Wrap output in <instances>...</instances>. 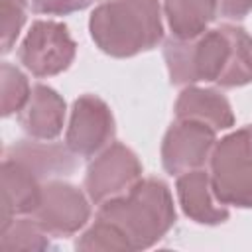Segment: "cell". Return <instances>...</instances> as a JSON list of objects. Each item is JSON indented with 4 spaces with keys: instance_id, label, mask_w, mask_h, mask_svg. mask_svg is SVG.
Wrapping results in <instances>:
<instances>
[{
    "instance_id": "obj_1",
    "label": "cell",
    "mask_w": 252,
    "mask_h": 252,
    "mask_svg": "<svg viewBox=\"0 0 252 252\" xmlns=\"http://www.w3.org/2000/svg\"><path fill=\"white\" fill-rule=\"evenodd\" d=\"M163 59L173 85L211 81L234 89L252 83V37L240 26L222 24L191 39L171 35Z\"/></svg>"
},
{
    "instance_id": "obj_2",
    "label": "cell",
    "mask_w": 252,
    "mask_h": 252,
    "mask_svg": "<svg viewBox=\"0 0 252 252\" xmlns=\"http://www.w3.org/2000/svg\"><path fill=\"white\" fill-rule=\"evenodd\" d=\"M96 217L112 222L136 252L152 248L169 232L175 224V207L169 187L161 179L148 177L100 203Z\"/></svg>"
},
{
    "instance_id": "obj_3",
    "label": "cell",
    "mask_w": 252,
    "mask_h": 252,
    "mask_svg": "<svg viewBox=\"0 0 252 252\" xmlns=\"http://www.w3.org/2000/svg\"><path fill=\"white\" fill-rule=\"evenodd\" d=\"M94 45L118 59L154 49L163 37L159 0H102L89 18Z\"/></svg>"
},
{
    "instance_id": "obj_4",
    "label": "cell",
    "mask_w": 252,
    "mask_h": 252,
    "mask_svg": "<svg viewBox=\"0 0 252 252\" xmlns=\"http://www.w3.org/2000/svg\"><path fill=\"white\" fill-rule=\"evenodd\" d=\"M209 163L217 201L252 209V130L238 128L220 138L211 152Z\"/></svg>"
},
{
    "instance_id": "obj_5",
    "label": "cell",
    "mask_w": 252,
    "mask_h": 252,
    "mask_svg": "<svg viewBox=\"0 0 252 252\" xmlns=\"http://www.w3.org/2000/svg\"><path fill=\"white\" fill-rule=\"evenodd\" d=\"M75 53L77 43L65 24L37 20L28 30L18 57L33 77H53L71 67Z\"/></svg>"
},
{
    "instance_id": "obj_6",
    "label": "cell",
    "mask_w": 252,
    "mask_h": 252,
    "mask_svg": "<svg viewBox=\"0 0 252 252\" xmlns=\"http://www.w3.org/2000/svg\"><path fill=\"white\" fill-rule=\"evenodd\" d=\"M87 197L89 195L67 181H45L32 217L49 236L67 238L79 232L91 219Z\"/></svg>"
},
{
    "instance_id": "obj_7",
    "label": "cell",
    "mask_w": 252,
    "mask_h": 252,
    "mask_svg": "<svg viewBox=\"0 0 252 252\" xmlns=\"http://www.w3.org/2000/svg\"><path fill=\"white\" fill-rule=\"evenodd\" d=\"M142 179V163L138 156L124 144L106 146L89 163L85 173V191L94 205L126 193Z\"/></svg>"
},
{
    "instance_id": "obj_8",
    "label": "cell",
    "mask_w": 252,
    "mask_h": 252,
    "mask_svg": "<svg viewBox=\"0 0 252 252\" xmlns=\"http://www.w3.org/2000/svg\"><path fill=\"white\" fill-rule=\"evenodd\" d=\"M114 132L116 126L112 110L102 98L83 94L73 102L65 144L75 156L94 158L106 146H110Z\"/></svg>"
},
{
    "instance_id": "obj_9",
    "label": "cell",
    "mask_w": 252,
    "mask_h": 252,
    "mask_svg": "<svg viewBox=\"0 0 252 252\" xmlns=\"http://www.w3.org/2000/svg\"><path fill=\"white\" fill-rule=\"evenodd\" d=\"M217 144V130L211 126L177 118L165 132L161 142V163L169 175H181L191 169H201Z\"/></svg>"
},
{
    "instance_id": "obj_10",
    "label": "cell",
    "mask_w": 252,
    "mask_h": 252,
    "mask_svg": "<svg viewBox=\"0 0 252 252\" xmlns=\"http://www.w3.org/2000/svg\"><path fill=\"white\" fill-rule=\"evenodd\" d=\"M177 199L183 213L199 224H222L228 220V209L217 201L211 175L205 169H191L177 175Z\"/></svg>"
},
{
    "instance_id": "obj_11",
    "label": "cell",
    "mask_w": 252,
    "mask_h": 252,
    "mask_svg": "<svg viewBox=\"0 0 252 252\" xmlns=\"http://www.w3.org/2000/svg\"><path fill=\"white\" fill-rule=\"evenodd\" d=\"M20 126L35 140H55L65 122V100L47 85H33L28 102L18 112Z\"/></svg>"
},
{
    "instance_id": "obj_12",
    "label": "cell",
    "mask_w": 252,
    "mask_h": 252,
    "mask_svg": "<svg viewBox=\"0 0 252 252\" xmlns=\"http://www.w3.org/2000/svg\"><path fill=\"white\" fill-rule=\"evenodd\" d=\"M4 158L16 159L32 169L41 181L55 175H69L77 161L75 154L67 148V144H55L49 140H22L6 148Z\"/></svg>"
},
{
    "instance_id": "obj_13",
    "label": "cell",
    "mask_w": 252,
    "mask_h": 252,
    "mask_svg": "<svg viewBox=\"0 0 252 252\" xmlns=\"http://www.w3.org/2000/svg\"><path fill=\"white\" fill-rule=\"evenodd\" d=\"M41 179L28 169L24 163L4 158L2 161V224L12 220L16 215L33 213L39 193Z\"/></svg>"
},
{
    "instance_id": "obj_14",
    "label": "cell",
    "mask_w": 252,
    "mask_h": 252,
    "mask_svg": "<svg viewBox=\"0 0 252 252\" xmlns=\"http://www.w3.org/2000/svg\"><path fill=\"white\" fill-rule=\"evenodd\" d=\"M175 116L189 118L211 126L213 130H228L234 126V112L228 98L217 89L187 87L175 100Z\"/></svg>"
},
{
    "instance_id": "obj_15",
    "label": "cell",
    "mask_w": 252,
    "mask_h": 252,
    "mask_svg": "<svg viewBox=\"0 0 252 252\" xmlns=\"http://www.w3.org/2000/svg\"><path fill=\"white\" fill-rule=\"evenodd\" d=\"M217 12L219 0H163L167 26L177 39H191L207 32Z\"/></svg>"
},
{
    "instance_id": "obj_16",
    "label": "cell",
    "mask_w": 252,
    "mask_h": 252,
    "mask_svg": "<svg viewBox=\"0 0 252 252\" xmlns=\"http://www.w3.org/2000/svg\"><path fill=\"white\" fill-rule=\"evenodd\" d=\"M47 232L32 219H12L0 226L2 250H45L49 248Z\"/></svg>"
},
{
    "instance_id": "obj_17",
    "label": "cell",
    "mask_w": 252,
    "mask_h": 252,
    "mask_svg": "<svg viewBox=\"0 0 252 252\" xmlns=\"http://www.w3.org/2000/svg\"><path fill=\"white\" fill-rule=\"evenodd\" d=\"M75 248L81 252H132L124 234L112 222L98 217L81 234V238L75 242Z\"/></svg>"
},
{
    "instance_id": "obj_18",
    "label": "cell",
    "mask_w": 252,
    "mask_h": 252,
    "mask_svg": "<svg viewBox=\"0 0 252 252\" xmlns=\"http://www.w3.org/2000/svg\"><path fill=\"white\" fill-rule=\"evenodd\" d=\"M0 85H2V116L20 112L32 93L26 75L12 63H2Z\"/></svg>"
},
{
    "instance_id": "obj_19",
    "label": "cell",
    "mask_w": 252,
    "mask_h": 252,
    "mask_svg": "<svg viewBox=\"0 0 252 252\" xmlns=\"http://www.w3.org/2000/svg\"><path fill=\"white\" fill-rule=\"evenodd\" d=\"M26 6L28 0H0V35H2V53H10L22 26L26 24Z\"/></svg>"
},
{
    "instance_id": "obj_20",
    "label": "cell",
    "mask_w": 252,
    "mask_h": 252,
    "mask_svg": "<svg viewBox=\"0 0 252 252\" xmlns=\"http://www.w3.org/2000/svg\"><path fill=\"white\" fill-rule=\"evenodd\" d=\"M94 0H32V10L35 14L47 16H67L79 10H85Z\"/></svg>"
},
{
    "instance_id": "obj_21",
    "label": "cell",
    "mask_w": 252,
    "mask_h": 252,
    "mask_svg": "<svg viewBox=\"0 0 252 252\" xmlns=\"http://www.w3.org/2000/svg\"><path fill=\"white\" fill-rule=\"evenodd\" d=\"M219 12L228 20H242L252 12V0H219Z\"/></svg>"
}]
</instances>
